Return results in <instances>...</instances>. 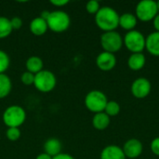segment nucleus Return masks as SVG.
<instances>
[{
	"label": "nucleus",
	"instance_id": "nucleus-1",
	"mask_svg": "<svg viewBox=\"0 0 159 159\" xmlns=\"http://www.w3.org/2000/svg\"><path fill=\"white\" fill-rule=\"evenodd\" d=\"M95 23L103 33L116 31L119 26V14L112 7H101L95 15Z\"/></svg>",
	"mask_w": 159,
	"mask_h": 159
},
{
	"label": "nucleus",
	"instance_id": "nucleus-2",
	"mask_svg": "<svg viewBox=\"0 0 159 159\" xmlns=\"http://www.w3.org/2000/svg\"><path fill=\"white\" fill-rule=\"evenodd\" d=\"M26 117L24 108L17 104L7 107L2 116L3 122L7 128H20L24 124Z\"/></svg>",
	"mask_w": 159,
	"mask_h": 159
},
{
	"label": "nucleus",
	"instance_id": "nucleus-3",
	"mask_svg": "<svg viewBox=\"0 0 159 159\" xmlns=\"http://www.w3.org/2000/svg\"><path fill=\"white\" fill-rule=\"evenodd\" d=\"M48 29L54 33H63L67 31L71 25V18L69 14L63 10H53L49 12L47 19Z\"/></svg>",
	"mask_w": 159,
	"mask_h": 159
},
{
	"label": "nucleus",
	"instance_id": "nucleus-4",
	"mask_svg": "<svg viewBox=\"0 0 159 159\" xmlns=\"http://www.w3.org/2000/svg\"><path fill=\"white\" fill-rule=\"evenodd\" d=\"M107 102V96L99 89H93L88 92L84 100L86 108L93 114L103 112Z\"/></svg>",
	"mask_w": 159,
	"mask_h": 159
},
{
	"label": "nucleus",
	"instance_id": "nucleus-5",
	"mask_svg": "<svg viewBox=\"0 0 159 159\" xmlns=\"http://www.w3.org/2000/svg\"><path fill=\"white\" fill-rule=\"evenodd\" d=\"M145 36L138 30L127 32L123 37V45L131 53H143L145 49Z\"/></svg>",
	"mask_w": 159,
	"mask_h": 159
},
{
	"label": "nucleus",
	"instance_id": "nucleus-6",
	"mask_svg": "<svg viewBox=\"0 0 159 159\" xmlns=\"http://www.w3.org/2000/svg\"><path fill=\"white\" fill-rule=\"evenodd\" d=\"M100 43L103 51L113 54L118 52L124 46L123 36L117 31L102 33L100 38Z\"/></svg>",
	"mask_w": 159,
	"mask_h": 159
},
{
	"label": "nucleus",
	"instance_id": "nucleus-7",
	"mask_svg": "<svg viewBox=\"0 0 159 159\" xmlns=\"http://www.w3.org/2000/svg\"><path fill=\"white\" fill-rule=\"evenodd\" d=\"M57 85V78L54 73L49 70H42L41 72L34 75V88L42 92L48 93L51 92Z\"/></svg>",
	"mask_w": 159,
	"mask_h": 159
},
{
	"label": "nucleus",
	"instance_id": "nucleus-8",
	"mask_svg": "<svg viewBox=\"0 0 159 159\" xmlns=\"http://www.w3.org/2000/svg\"><path fill=\"white\" fill-rule=\"evenodd\" d=\"M135 16L138 20L143 22L153 21L155 17L158 14L157 5L153 0L140 1L135 7Z\"/></svg>",
	"mask_w": 159,
	"mask_h": 159
},
{
	"label": "nucleus",
	"instance_id": "nucleus-9",
	"mask_svg": "<svg viewBox=\"0 0 159 159\" xmlns=\"http://www.w3.org/2000/svg\"><path fill=\"white\" fill-rule=\"evenodd\" d=\"M151 90L152 84L150 80L145 77L136 78L130 86V91L132 96L139 100H143L148 97V95L151 93Z\"/></svg>",
	"mask_w": 159,
	"mask_h": 159
},
{
	"label": "nucleus",
	"instance_id": "nucleus-10",
	"mask_svg": "<svg viewBox=\"0 0 159 159\" xmlns=\"http://www.w3.org/2000/svg\"><path fill=\"white\" fill-rule=\"evenodd\" d=\"M122 150L126 158L136 159L141 157L143 151V145L142 142L138 139L131 138L125 142Z\"/></svg>",
	"mask_w": 159,
	"mask_h": 159
},
{
	"label": "nucleus",
	"instance_id": "nucleus-11",
	"mask_svg": "<svg viewBox=\"0 0 159 159\" xmlns=\"http://www.w3.org/2000/svg\"><path fill=\"white\" fill-rule=\"evenodd\" d=\"M117 60L116 54L109 53L106 51L101 52L96 58V65L97 67L103 72H109L115 69L116 66Z\"/></svg>",
	"mask_w": 159,
	"mask_h": 159
},
{
	"label": "nucleus",
	"instance_id": "nucleus-12",
	"mask_svg": "<svg viewBox=\"0 0 159 159\" xmlns=\"http://www.w3.org/2000/svg\"><path fill=\"white\" fill-rule=\"evenodd\" d=\"M100 159H127L124 152L122 150V147L116 145V144H110L105 146L100 155Z\"/></svg>",
	"mask_w": 159,
	"mask_h": 159
},
{
	"label": "nucleus",
	"instance_id": "nucleus-13",
	"mask_svg": "<svg viewBox=\"0 0 159 159\" xmlns=\"http://www.w3.org/2000/svg\"><path fill=\"white\" fill-rule=\"evenodd\" d=\"M145 49L155 57H159V33L152 32L145 38Z\"/></svg>",
	"mask_w": 159,
	"mask_h": 159
},
{
	"label": "nucleus",
	"instance_id": "nucleus-14",
	"mask_svg": "<svg viewBox=\"0 0 159 159\" xmlns=\"http://www.w3.org/2000/svg\"><path fill=\"white\" fill-rule=\"evenodd\" d=\"M29 28H30V32L34 35H36V36L44 35L48 30L47 20H44L43 18H41L40 16L35 17L31 20V22L29 24Z\"/></svg>",
	"mask_w": 159,
	"mask_h": 159
},
{
	"label": "nucleus",
	"instance_id": "nucleus-15",
	"mask_svg": "<svg viewBox=\"0 0 159 159\" xmlns=\"http://www.w3.org/2000/svg\"><path fill=\"white\" fill-rule=\"evenodd\" d=\"M146 63V57L143 53H131L128 58V67L132 71H141Z\"/></svg>",
	"mask_w": 159,
	"mask_h": 159
},
{
	"label": "nucleus",
	"instance_id": "nucleus-16",
	"mask_svg": "<svg viewBox=\"0 0 159 159\" xmlns=\"http://www.w3.org/2000/svg\"><path fill=\"white\" fill-rule=\"evenodd\" d=\"M138 24V19L136 18L135 14L130 12H126L119 15V27L123 30L129 32L135 30Z\"/></svg>",
	"mask_w": 159,
	"mask_h": 159
},
{
	"label": "nucleus",
	"instance_id": "nucleus-17",
	"mask_svg": "<svg viewBox=\"0 0 159 159\" xmlns=\"http://www.w3.org/2000/svg\"><path fill=\"white\" fill-rule=\"evenodd\" d=\"M44 153L48 154L51 157H54L61 153L62 144L61 142L57 138H49L44 143Z\"/></svg>",
	"mask_w": 159,
	"mask_h": 159
},
{
	"label": "nucleus",
	"instance_id": "nucleus-18",
	"mask_svg": "<svg viewBox=\"0 0 159 159\" xmlns=\"http://www.w3.org/2000/svg\"><path fill=\"white\" fill-rule=\"evenodd\" d=\"M111 123V117L108 116L104 112L94 114L92 117V126L97 130L106 129Z\"/></svg>",
	"mask_w": 159,
	"mask_h": 159
},
{
	"label": "nucleus",
	"instance_id": "nucleus-19",
	"mask_svg": "<svg viewBox=\"0 0 159 159\" xmlns=\"http://www.w3.org/2000/svg\"><path fill=\"white\" fill-rule=\"evenodd\" d=\"M26 71L36 75L37 73L41 72L44 68V62L43 60L38 56H31L26 60L25 62Z\"/></svg>",
	"mask_w": 159,
	"mask_h": 159
},
{
	"label": "nucleus",
	"instance_id": "nucleus-20",
	"mask_svg": "<svg viewBox=\"0 0 159 159\" xmlns=\"http://www.w3.org/2000/svg\"><path fill=\"white\" fill-rule=\"evenodd\" d=\"M12 89L10 77L6 74H0V100L7 98Z\"/></svg>",
	"mask_w": 159,
	"mask_h": 159
},
{
	"label": "nucleus",
	"instance_id": "nucleus-21",
	"mask_svg": "<svg viewBox=\"0 0 159 159\" xmlns=\"http://www.w3.org/2000/svg\"><path fill=\"white\" fill-rule=\"evenodd\" d=\"M13 29L11 27L10 19L0 16V39H5L10 35Z\"/></svg>",
	"mask_w": 159,
	"mask_h": 159
},
{
	"label": "nucleus",
	"instance_id": "nucleus-22",
	"mask_svg": "<svg viewBox=\"0 0 159 159\" xmlns=\"http://www.w3.org/2000/svg\"><path fill=\"white\" fill-rule=\"evenodd\" d=\"M120 111H121V107H120V104L117 102H116V101H108L103 112L108 116L112 117V116H116L117 115H119Z\"/></svg>",
	"mask_w": 159,
	"mask_h": 159
},
{
	"label": "nucleus",
	"instance_id": "nucleus-23",
	"mask_svg": "<svg viewBox=\"0 0 159 159\" xmlns=\"http://www.w3.org/2000/svg\"><path fill=\"white\" fill-rule=\"evenodd\" d=\"M10 64V59L7 52L0 49V74H5Z\"/></svg>",
	"mask_w": 159,
	"mask_h": 159
},
{
	"label": "nucleus",
	"instance_id": "nucleus-24",
	"mask_svg": "<svg viewBox=\"0 0 159 159\" xmlns=\"http://www.w3.org/2000/svg\"><path fill=\"white\" fill-rule=\"evenodd\" d=\"M20 128H7L6 130V137L10 142H17L20 138Z\"/></svg>",
	"mask_w": 159,
	"mask_h": 159
},
{
	"label": "nucleus",
	"instance_id": "nucleus-25",
	"mask_svg": "<svg viewBox=\"0 0 159 159\" xmlns=\"http://www.w3.org/2000/svg\"><path fill=\"white\" fill-rule=\"evenodd\" d=\"M100 8H101V5L100 2L97 0H90L86 4V10L89 14L95 16L100 10Z\"/></svg>",
	"mask_w": 159,
	"mask_h": 159
},
{
	"label": "nucleus",
	"instance_id": "nucleus-26",
	"mask_svg": "<svg viewBox=\"0 0 159 159\" xmlns=\"http://www.w3.org/2000/svg\"><path fill=\"white\" fill-rule=\"evenodd\" d=\"M20 81L25 86H32L34 85V75L28 71H25L20 75Z\"/></svg>",
	"mask_w": 159,
	"mask_h": 159
},
{
	"label": "nucleus",
	"instance_id": "nucleus-27",
	"mask_svg": "<svg viewBox=\"0 0 159 159\" xmlns=\"http://www.w3.org/2000/svg\"><path fill=\"white\" fill-rule=\"evenodd\" d=\"M10 23H11V27L13 29V31H18L20 30L21 27H22V24H23V21H22V19L20 18V17H13L12 19H10Z\"/></svg>",
	"mask_w": 159,
	"mask_h": 159
},
{
	"label": "nucleus",
	"instance_id": "nucleus-28",
	"mask_svg": "<svg viewBox=\"0 0 159 159\" xmlns=\"http://www.w3.org/2000/svg\"><path fill=\"white\" fill-rule=\"evenodd\" d=\"M150 150L155 156L159 157V137H157L152 140L150 143Z\"/></svg>",
	"mask_w": 159,
	"mask_h": 159
},
{
	"label": "nucleus",
	"instance_id": "nucleus-29",
	"mask_svg": "<svg viewBox=\"0 0 159 159\" xmlns=\"http://www.w3.org/2000/svg\"><path fill=\"white\" fill-rule=\"evenodd\" d=\"M68 3H69L68 0H51L50 1V4L57 7H62L65 5H67Z\"/></svg>",
	"mask_w": 159,
	"mask_h": 159
},
{
	"label": "nucleus",
	"instance_id": "nucleus-30",
	"mask_svg": "<svg viewBox=\"0 0 159 159\" xmlns=\"http://www.w3.org/2000/svg\"><path fill=\"white\" fill-rule=\"evenodd\" d=\"M52 159H75V157L69 154H66V153H61L59 154L58 156L52 157Z\"/></svg>",
	"mask_w": 159,
	"mask_h": 159
},
{
	"label": "nucleus",
	"instance_id": "nucleus-31",
	"mask_svg": "<svg viewBox=\"0 0 159 159\" xmlns=\"http://www.w3.org/2000/svg\"><path fill=\"white\" fill-rule=\"evenodd\" d=\"M153 25H154L155 31L159 33V13L155 17V19L153 20Z\"/></svg>",
	"mask_w": 159,
	"mask_h": 159
},
{
	"label": "nucleus",
	"instance_id": "nucleus-32",
	"mask_svg": "<svg viewBox=\"0 0 159 159\" xmlns=\"http://www.w3.org/2000/svg\"><path fill=\"white\" fill-rule=\"evenodd\" d=\"M35 159H52V157H50V156H48V154H46V153H41V154H39L37 157H36V158Z\"/></svg>",
	"mask_w": 159,
	"mask_h": 159
},
{
	"label": "nucleus",
	"instance_id": "nucleus-33",
	"mask_svg": "<svg viewBox=\"0 0 159 159\" xmlns=\"http://www.w3.org/2000/svg\"><path fill=\"white\" fill-rule=\"evenodd\" d=\"M157 9H158V13H159V1L157 2Z\"/></svg>",
	"mask_w": 159,
	"mask_h": 159
}]
</instances>
